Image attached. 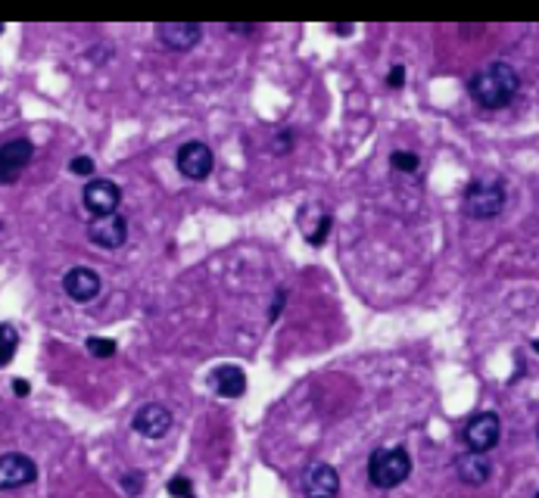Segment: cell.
<instances>
[{
  "label": "cell",
  "instance_id": "1",
  "mask_svg": "<svg viewBox=\"0 0 539 498\" xmlns=\"http://www.w3.org/2000/svg\"><path fill=\"white\" fill-rule=\"evenodd\" d=\"M468 91H471V100L483 109H502L508 106L520 91V75L511 62H489L483 66L474 78L468 81Z\"/></svg>",
  "mask_w": 539,
  "mask_h": 498
},
{
  "label": "cell",
  "instance_id": "2",
  "mask_svg": "<svg viewBox=\"0 0 539 498\" xmlns=\"http://www.w3.org/2000/svg\"><path fill=\"white\" fill-rule=\"evenodd\" d=\"M412 473V454L402 445L374 448L368 458V479L374 489H396Z\"/></svg>",
  "mask_w": 539,
  "mask_h": 498
},
{
  "label": "cell",
  "instance_id": "3",
  "mask_svg": "<svg viewBox=\"0 0 539 498\" xmlns=\"http://www.w3.org/2000/svg\"><path fill=\"white\" fill-rule=\"evenodd\" d=\"M505 199H508V187L502 178H480L464 190V215L468 218H495L502 209H505Z\"/></svg>",
  "mask_w": 539,
  "mask_h": 498
},
{
  "label": "cell",
  "instance_id": "4",
  "mask_svg": "<svg viewBox=\"0 0 539 498\" xmlns=\"http://www.w3.org/2000/svg\"><path fill=\"white\" fill-rule=\"evenodd\" d=\"M499 436H502V421L495 411H480L468 421L464 427V442H468L471 452H480L486 454L489 448L499 445Z\"/></svg>",
  "mask_w": 539,
  "mask_h": 498
},
{
  "label": "cell",
  "instance_id": "5",
  "mask_svg": "<svg viewBox=\"0 0 539 498\" xmlns=\"http://www.w3.org/2000/svg\"><path fill=\"white\" fill-rule=\"evenodd\" d=\"M82 199H84V209H88L94 218L113 215V212L119 209V203H122V190H119V184H116V181L94 178V181H88V184H84Z\"/></svg>",
  "mask_w": 539,
  "mask_h": 498
},
{
  "label": "cell",
  "instance_id": "6",
  "mask_svg": "<svg viewBox=\"0 0 539 498\" xmlns=\"http://www.w3.org/2000/svg\"><path fill=\"white\" fill-rule=\"evenodd\" d=\"M38 479V464L22 452H7L0 454V492L7 489H22V486Z\"/></svg>",
  "mask_w": 539,
  "mask_h": 498
},
{
  "label": "cell",
  "instance_id": "7",
  "mask_svg": "<svg viewBox=\"0 0 539 498\" xmlns=\"http://www.w3.org/2000/svg\"><path fill=\"white\" fill-rule=\"evenodd\" d=\"M175 165H178V172H181L184 178L206 181L209 172H212V165H215V159H212V149H209L203 140H190V143H184V147L178 149Z\"/></svg>",
  "mask_w": 539,
  "mask_h": 498
},
{
  "label": "cell",
  "instance_id": "8",
  "mask_svg": "<svg viewBox=\"0 0 539 498\" xmlns=\"http://www.w3.org/2000/svg\"><path fill=\"white\" fill-rule=\"evenodd\" d=\"M172 423H175L172 421V411L159 402L144 405V408H138V414L131 417V430L138 436H144V439H163V436H169Z\"/></svg>",
  "mask_w": 539,
  "mask_h": 498
},
{
  "label": "cell",
  "instance_id": "9",
  "mask_svg": "<svg viewBox=\"0 0 539 498\" xmlns=\"http://www.w3.org/2000/svg\"><path fill=\"white\" fill-rule=\"evenodd\" d=\"M340 492V473L325 461H315L302 473V495L306 498H337Z\"/></svg>",
  "mask_w": 539,
  "mask_h": 498
},
{
  "label": "cell",
  "instance_id": "10",
  "mask_svg": "<svg viewBox=\"0 0 539 498\" xmlns=\"http://www.w3.org/2000/svg\"><path fill=\"white\" fill-rule=\"evenodd\" d=\"M88 240L103 249H119L128 240V218L122 215H100L88 224Z\"/></svg>",
  "mask_w": 539,
  "mask_h": 498
},
{
  "label": "cell",
  "instance_id": "11",
  "mask_svg": "<svg viewBox=\"0 0 539 498\" xmlns=\"http://www.w3.org/2000/svg\"><path fill=\"white\" fill-rule=\"evenodd\" d=\"M100 274L94 271V268L88 265H75L69 268V271L63 274V290L66 296L72 299V302H91V299H97V293H100Z\"/></svg>",
  "mask_w": 539,
  "mask_h": 498
},
{
  "label": "cell",
  "instance_id": "12",
  "mask_svg": "<svg viewBox=\"0 0 539 498\" xmlns=\"http://www.w3.org/2000/svg\"><path fill=\"white\" fill-rule=\"evenodd\" d=\"M156 37L175 53H188L203 41V25L200 22H163L156 28Z\"/></svg>",
  "mask_w": 539,
  "mask_h": 498
},
{
  "label": "cell",
  "instance_id": "13",
  "mask_svg": "<svg viewBox=\"0 0 539 498\" xmlns=\"http://www.w3.org/2000/svg\"><path fill=\"white\" fill-rule=\"evenodd\" d=\"M455 477L462 479L464 486H483L493 477V464H489V458L480 452H462L455 458Z\"/></svg>",
  "mask_w": 539,
  "mask_h": 498
},
{
  "label": "cell",
  "instance_id": "14",
  "mask_svg": "<svg viewBox=\"0 0 539 498\" xmlns=\"http://www.w3.org/2000/svg\"><path fill=\"white\" fill-rule=\"evenodd\" d=\"M209 383L221 398H240L246 392V374L240 365H221L209 374Z\"/></svg>",
  "mask_w": 539,
  "mask_h": 498
},
{
  "label": "cell",
  "instance_id": "15",
  "mask_svg": "<svg viewBox=\"0 0 539 498\" xmlns=\"http://www.w3.org/2000/svg\"><path fill=\"white\" fill-rule=\"evenodd\" d=\"M32 159H35V143L26 140V137H16V140H7L0 147V168L3 172L19 174Z\"/></svg>",
  "mask_w": 539,
  "mask_h": 498
},
{
  "label": "cell",
  "instance_id": "16",
  "mask_svg": "<svg viewBox=\"0 0 539 498\" xmlns=\"http://www.w3.org/2000/svg\"><path fill=\"white\" fill-rule=\"evenodd\" d=\"M19 349V330L13 324H0V367H7Z\"/></svg>",
  "mask_w": 539,
  "mask_h": 498
},
{
  "label": "cell",
  "instance_id": "17",
  "mask_svg": "<svg viewBox=\"0 0 539 498\" xmlns=\"http://www.w3.org/2000/svg\"><path fill=\"white\" fill-rule=\"evenodd\" d=\"M390 165H393L396 172H418L421 156L412 153V149H396V153H390Z\"/></svg>",
  "mask_w": 539,
  "mask_h": 498
},
{
  "label": "cell",
  "instance_id": "18",
  "mask_svg": "<svg viewBox=\"0 0 539 498\" xmlns=\"http://www.w3.org/2000/svg\"><path fill=\"white\" fill-rule=\"evenodd\" d=\"M84 346H88V352L94 355V358H113L116 349H119V346H116V340H103V336H91Z\"/></svg>",
  "mask_w": 539,
  "mask_h": 498
},
{
  "label": "cell",
  "instance_id": "19",
  "mask_svg": "<svg viewBox=\"0 0 539 498\" xmlns=\"http://www.w3.org/2000/svg\"><path fill=\"white\" fill-rule=\"evenodd\" d=\"M165 489L175 498H194V483H190L188 477H172L169 483H165Z\"/></svg>",
  "mask_w": 539,
  "mask_h": 498
},
{
  "label": "cell",
  "instance_id": "20",
  "mask_svg": "<svg viewBox=\"0 0 539 498\" xmlns=\"http://www.w3.org/2000/svg\"><path fill=\"white\" fill-rule=\"evenodd\" d=\"M293 143H296L293 128H281V131H277V137H275V143H271V147H275V153H277V156H287L290 149H293Z\"/></svg>",
  "mask_w": 539,
  "mask_h": 498
},
{
  "label": "cell",
  "instance_id": "21",
  "mask_svg": "<svg viewBox=\"0 0 539 498\" xmlns=\"http://www.w3.org/2000/svg\"><path fill=\"white\" fill-rule=\"evenodd\" d=\"M331 224H334V218H331V215H321V218H318V230L306 234V240L312 243V246H321V243L327 240V234H331Z\"/></svg>",
  "mask_w": 539,
  "mask_h": 498
},
{
  "label": "cell",
  "instance_id": "22",
  "mask_svg": "<svg viewBox=\"0 0 539 498\" xmlns=\"http://www.w3.org/2000/svg\"><path fill=\"white\" fill-rule=\"evenodd\" d=\"M122 489H125L128 495H138V492L144 489V473H140V470H128L125 477H122Z\"/></svg>",
  "mask_w": 539,
  "mask_h": 498
},
{
  "label": "cell",
  "instance_id": "23",
  "mask_svg": "<svg viewBox=\"0 0 539 498\" xmlns=\"http://www.w3.org/2000/svg\"><path fill=\"white\" fill-rule=\"evenodd\" d=\"M69 172L78 174V178H88V174H94V159H91V156H75V159L69 162Z\"/></svg>",
  "mask_w": 539,
  "mask_h": 498
},
{
  "label": "cell",
  "instance_id": "24",
  "mask_svg": "<svg viewBox=\"0 0 539 498\" xmlns=\"http://www.w3.org/2000/svg\"><path fill=\"white\" fill-rule=\"evenodd\" d=\"M405 84V66H393L387 75V87H393V91H399V87Z\"/></svg>",
  "mask_w": 539,
  "mask_h": 498
},
{
  "label": "cell",
  "instance_id": "25",
  "mask_svg": "<svg viewBox=\"0 0 539 498\" xmlns=\"http://www.w3.org/2000/svg\"><path fill=\"white\" fill-rule=\"evenodd\" d=\"M284 302H287V290H277L275 302H271V311H268V321H277V315L284 311Z\"/></svg>",
  "mask_w": 539,
  "mask_h": 498
},
{
  "label": "cell",
  "instance_id": "26",
  "mask_svg": "<svg viewBox=\"0 0 539 498\" xmlns=\"http://www.w3.org/2000/svg\"><path fill=\"white\" fill-rule=\"evenodd\" d=\"M225 31H228V35H253V31H256V25H250V22H231V25H225Z\"/></svg>",
  "mask_w": 539,
  "mask_h": 498
},
{
  "label": "cell",
  "instance_id": "27",
  "mask_svg": "<svg viewBox=\"0 0 539 498\" xmlns=\"http://www.w3.org/2000/svg\"><path fill=\"white\" fill-rule=\"evenodd\" d=\"M13 392H16V396H28L32 386H28V380H13Z\"/></svg>",
  "mask_w": 539,
  "mask_h": 498
},
{
  "label": "cell",
  "instance_id": "28",
  "mask_svg": "<svg viewBox=\"0 0 539 498\" xmlns=\"http://www.w3.org/2000/svg\"><path fill=\"white\" fill-rule=\"evenodd\" d=\"M16 178H19V174H13V172H3V168H0V184H13Z\"/></svg>",
  "mask_w": 539,
  "mask_h": 498
},
{
  "label": "cell",
  "instance_id": "29",
  "mask_svg": "<svg viewBox=\"0 0 539 498\" xmlns=\"http://www.w3.org/2000/svg\"><path fill=\"white\" fill-rule=\"evenodd\" d=\"M334 31H337V35H340V37H346V35H352V28H349V22H337V28H334Z\"/></svg>",
  "mask_w": 539,
  "mask_h": 498
}]
</instances>
